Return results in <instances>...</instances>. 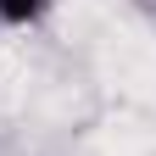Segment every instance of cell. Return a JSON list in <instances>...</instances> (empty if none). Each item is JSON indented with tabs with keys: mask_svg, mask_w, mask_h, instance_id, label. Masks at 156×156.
<instances>
[{
	"mask_svg": "<svg viewBox=\"0 0 156 156\" xmlns=\"http://www.w3.org/2000/svg\"><path fill=\"white\" fill-rule=\"evenodd\" d=\"M50 11H56V0H0V28L28 34V28H39V23H45Z\"/></svg>",
	"mask_w": 156,
	"mask_h": 156,
	"instance_id": "1",
	"label": "cell"
},
{
	"mask_svg": "<svg viewBox=\"0 0 156 156\" xmlns=\"http://www.w3.org/2000/svg\"><path fill=\"white\" fill-rule=\"evenodd\" d=\"M128 6H134V11H140V17H145V23L156 28V0H128Z\"/></svg>",
	"mask_w": 156,
	"mask_h": 156,
	"instance_id": "2",
	"label": "cell"
}]
</instances>
